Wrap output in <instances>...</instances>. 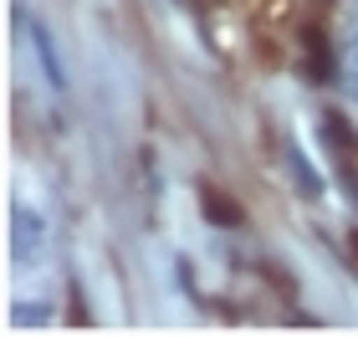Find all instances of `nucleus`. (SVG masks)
<instances>
[{"label":"nucleus","instance_id":"f257e3e1","mask_svg":"<svg viewBox=\"0 0 358 338\" xmlns=\"http://www.w3.org/2000/svg\"><path fill=\"white\" fill-rule=\"evenodd\" d=\"M322 149H328L338 180L348 185V195L358 200V134L348 128L343 113H322Z\"/></svg>","mask_w":358,"mask_h":338},{"label":"nucleus","instance_id":"f03ea898","mask_svg":"<svg viewBox=\"0 0 358 338\" xmlns=\"http://www.w3.org/2000/svg\"><path fill=\"white\" fill-rule=\"evenodd\" d=\"M200 205H205V220H210V225H241V220H246L241 200H231V195L215 190V185H200Z\"/></svg>","mask_w":358,"mask_h":338},{"label":"nucleus","instance_id":"7ed1b4c3","mask_svg":"<svg viewBox=\"0 0 358 338\" xmlns=\"http://www.w3.org/2000/svg\"><path fill=\"white\" fill-rule=\"evenodd\" d=\"M343 83H348V92L358 98V36L343 46Z\"/></svg>","mask_w":358,"mask_h":338}]
</instances>
